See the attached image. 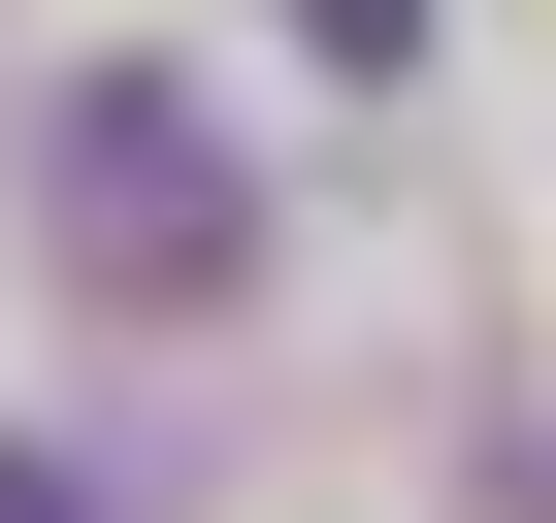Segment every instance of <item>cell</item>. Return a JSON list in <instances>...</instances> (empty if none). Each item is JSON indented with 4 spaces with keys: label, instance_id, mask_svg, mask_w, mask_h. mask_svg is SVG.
I'll use <instances>...</instances> for the list:
<instances>
[{
    "label": "cell",
    "instance_id": "6da1fadb",
    "mask_svg": "<svg viewBox=\"0 0 556 523\" xmlns=\"http://www.w3.org/2000/svg\"><path fill=\"white\" fill-rule=\"evenodd\" d=\"M34 229L99 262L131 328H229V295H262V164H229L164 66H66V131H34Z\"/></svg>",
    "mask_w": 556,
    "mask_h": 523
},
{
    "label": "cell",
    "instance_id": "7a4b0ae2",
    "mask_svg": "<svg viewBox=\"0 0 556 523\" xmlns=\"http://www.w3.org/2000/svg\"><path fill=\"white\" fill-rule=\"evenodd\" d=\"M295 34H328V66H426V0H295Z\"/></svg>",
    "mask_w": 556,
    "mask_h": 523
},
{
    "label": "cell",
    "instance_id": "3957f363",
    "mask_svg": "<svg viewBox=\"0 0 556 523\" xmlns=\"http://www.w3.org/2000/svg\"><path fill=\"white\" fill-rule=\"evenodd\" d=\"M0 523H99V490H66V458H34V425H0Z\"/></svg>",
    "mask_w": 556,
    "mask_h": 523
},
{
    "label": "cell",
    "instance_id": "277c9868",
    "mask_svg": "<svg viewBox=\"0 0 556 523\" xmlns=\"http://www.w3.org/2000/svg\"><path fill=\"white\" fill-rule=\"evenodd\" d=\"M491 523H556V458H523V490H491Z\"/></svg>",
    "mask_w": 556,
    "mask_h": 523
}]
</instances>
